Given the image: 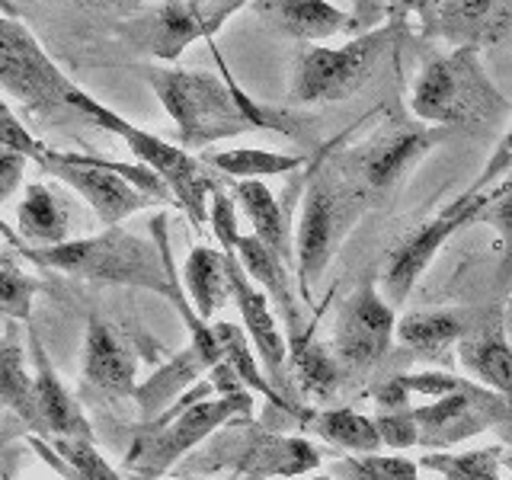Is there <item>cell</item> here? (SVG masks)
I'll use <instances>...</instances> for the list:
<instances>
[{"mask_svg":"<svg viewBox=\"0 0 512 480\" xmlns=\"http://www.w3.org/2000/svg\"><path fill=\"white\" fill-rule=\"evenodd\" d=\"M253 420V394L234 391L218 394L212 378L186 391L173 407H167L157 420L144 423L135 432V442L125 455L128 474L138 477H160L167 474L192 448L215 436L221 426L231 420Z\"/></svg>","mask_w":512,"mask_h":480,"instance_id":"cell-4","label":"cell"},{"mask_svg":"<svg viewBox=\"0 0 512 480\" xmlns=\"http://www.w3.org/2000/svg\"><path fill=\"white\" fill-rule=\"evenodd\" d=\"M474 224H490L500 234V266H496V285H512V170L496 180L490 189H484V202Z\"/></svg>","mask_w":512,"mask_h":480,"instance_id":"cell-32","label":"cell"},{"mask_svg":"<svg viewBox=\"0 0 512 480\" xmlns=\"http://www.w3.org/2000/svg\"><path fill=\"white\" fill-rule=\"evenodd\" d=\"M400 381L407 384L410 394H423V397H445L458 391L468 378H455L452 372H413V375H400Z\"/></svg>","mask_w":512,"mask_h":480,"instance_id":"cell-40","label":"cell"},{"mask_svg":"<svg viewBox=\"0 0 512 480\" xmlns=\"http://www.w3.org/2000/svg\"><path fill=\"white\" fill-rule=\"evenodd\" d=\"M119 32L138 52L167 64L180 58L192 42L205 39V29L199 26L196 13L189 10L186 0H160L157 7L141 10L132 20H125Z\"/></svg>","mask_w":512,"mask_h":480,"instance_id":"cell-18","label":"cell"},{"mask_svg":"<svg viewBox=\"0 0 512 480\" xmlns=\"http://www.w3.org/2000/svg\"><path fill=\"white\" fill-rule=\"evenodd\" d=\"M36 292L39 282L10 253H0V314L10 317L13 324H29Z\"/></svg>","mask_w":512,"mask_h":480,"instance_id":"cell-35","label":"cell"},{"mask_svg":"<svg viewBox=\"0 0 512 480\" xmlns=\"http://www.w3.org/2000/svg\"><path fill=\"white\" fill-rule=\"evenodd\" d=\"M80 378L84 388L96 391L103 397H135L138 391V359L132 346L122 340V333L93 314L87 320V336H84V356H80Z\"/></svg>","mask_w":512,"mask_h":480,"instance_id":"cell-15","label":"cell"},{"mask_svg":"<svg viewBox=\"0 0 512 480\" xmlns=\"http://www.w3.org/2000/svg\"><path fill=\"white\" fill-rule=\"evenodd\" d=\"M503 445H487V448H471L461 455H445L432 452L423 455L420 468L439 474L442 480H503Z\"/></svg>","mask_w":512,"mask_h":480,"instance_id":"cell-33","label":"cell"},{"mask_svg":"<svg viewBox=\"0 0 512 480\" xmlns=\"http://www.w3.org/2000/svg\"><path fill=\"white\" fill-rule=\"evenodd\" d=\"M288 359H292V375L298 378L301 391L308 397L330 400L336 391H340V384L346 381L336 352L324 343H317L311 330L292 343V356Z\"/></svg>","mask_w":512,"mask_h":480,"instance_id":"cell-30","label":"cell"},{"mask_svg":"<svg viewBox=\"0 0 512 480\" xmlns=\"http://www.w3.org/2000/svg\"><path fill=\"white\" fill-rule=\"evenodd\" d=\"M503 311V304L487 308H439V311H410L397 320V343L416 359H445V352L458 346Z\"/></svg>","mask_w":512,"mask_h":480,"instance_id":"cell-16","label":"cell"},{"mask_svg":"<svg viewBox=\"0 0 512 480\" xmlns=\"http://www.w3.org/2000/svg\"><path fill=\"white\" fill-rule=\"evenodd\" d=\"M26 164H29V157L0 148V205L13 199V192L20 189L23 176H26Z\"/></svg>","mask_w":512,"mask_h":480,"instance_id":"cell-42","label":"cell"},{"mask_svg":"<svg viewBox=\"0 0 512 480\" xmlns=\"http://www.w3.org/2000/svg\"><path fill=\"white\" fill-rule=\"evenodd\" d=\"M186 4L196 13L199 26L205 29V42H212L215 32L228 23L240 7H247L250 0H186Z\"/></svg>","mask_w":512,"mask_h":480,"instance_id":"cell-38","label":"cell"},{"mask_svg":"<svg viewBox=\"0 0 512 480\" xmlns=\"http://www.w3.org/2000/svg\"><path fill=\"white\" fill-rule=\"evenodd\" d=\"M388 4H391L394 20H410V16H416L420 26L429 29L432 20H436L439 7H442V0H388Z\"/></svg>","mask_w":512,"mask_h":480,"instance_id":"cell-43","label":"cell"},{"mask_svg":"<svg viewBox=\"0 0 512 480\" xmlns=\"http://www.w3.org/2000/svg\"><path fill=\"white\" fill-rule=\"evenodd\" d=\"M480 202H484V192H461L452 202H448L442 212H436L429 221H423L413 234H407L400 244L391 250L388 263L381 269V295L388 298L394 308L410 298L416 282L423 279V272L432 266L436 253L458 234L461 228H471Z\"/></svg>","mask_w":512,"mask_h":480,"instance_id":"cell-13","label":"cell"},{"mask_svg":"<svg viewBox=\"0 0 512 480\" xmlns=\"http://www.w3.org/2000/svg\"><path fill=\"white\" fill-rule=\"evenodd\" d=\"M0 148L23 154V157L32 160V164H36V160L42 157V151H45V144L32 138V132L20 122V116L10 109L7 100H0Z\"/></svg>","mask_w":512,"mask_h":480,"instance_id":"cell-37","label":"cell"},{"mask_svg":"<svg viewBox=\"0 0 512 480\" xmlns=\"http://www.w3.org/2000/svg\"><path fill=\"white\" fill-rule=\"evenodd\" d=\"M263 20L298 42H324L352 29L349 10H340L330 0H253Z\"/></svg>","mask_w":512,"mask_h":480,"instance_id":"cell-25","label":"cell"},{"mask_svg":"<svg viewBox=\"0 0 512 480\" xmlns=\"http://www.w3.org/2000/svg\"><path fill=\"white\" fill-rule=\"evenodd\" d=\"M29 352H32V375H36V407L42 420V439H87L93 442V426L74 400V394L64 388L55 365L48 362V352L36 330H29Z\"/></svg>","mask_w":512,"mask_h":480,"instance_id":"cell-21","label":"cell"},{"mask_svg":"<svg viewBox=\"0 0 512 480\" xmlns=\"http://www.w3.org/2000/svg\"><path fill=\"white\" fill-rule=\"evenodd\" d=\"M183 288L192 308L202 320H212L231 301V279H228V256L221 247H192L183 263Z\"/></svg>","mask_w":512,"mask_h":480,"instance_id":"cell-28","label":"cell"},{"mask_svg":"<svg viewBox=\"0 0 512 480\" xmlns=\"http://www.w3.org/2000/svg\"><path fill=\"white\" fill-rule=\"evenodd\" d=\"M503 324H506V333H509V340H512V301L503 304Z\"/></svg>","mask_w":512,"mask_h":480,"instance_id":"cell-48","label":"cell"},{"mask_svg":"<svg viewBox=\"0 0 512 480\" xmlns=\"http://www.w3.org/2000/svg\"><path fill=\"white\" fill-rule=\"evenodd\" d=\"M224 359L208 352L196 343H186L183 352H176L170 362H164L151 378H144L135 391V404L144 413V423L157 420L167 407H173L176 397H183L186 391H192L199 384V378L205 372H212L215 365H221Z\"/></svg>","mask_w":512,"mask_h":480,"instance_id":"cell-23","label":"cell"},{"mask_svg":"<svg viewBox=\"0 0 512 480\" xmlns=\"http://www.w3.org/2000/svg\"><path fill=\"white\" fill-rule=\"evenodd\" d=\"M413 119L445 128H487L512 116V103L493 84L480 61V48H452L426 55L410 90Z\"/></svg>","mask_w":512,"mask_h":480,"instance_id":"cell-3","label":"cell"},{"mask_svg":"<svg viewBox=\"0 0 512 480\" xmlns=\"http://www.w3.org/2000/svg\"><path fill=\"white\" fill-rule=\"evenodd\" d=\"M448 138H452V128L445 125L388 116L372 135L352 144L343 154V160H336V167L375 205L394 196L397 186L410 176V170L420 167L426 154L436 151Z\"/></svg>","mask_w":512,"mask_h":480,"instance_id":"cell-10","label":"cell"},{"mask_svg":"<svg viewBox=\"0 0 512 480\" xmlns=\"http://www.w3.org/2000/svg\"><path fill=\"white\" fill-rule=\"evenodd\" d=\"M407 20H391L352 36L343 45H308L295 58L292 84H288V103L292 106H317V103H343L356 96L368 80L375 77L381 61L388 58L397 42L404 39Z\"/></svg>","mask_w":512,"mask_h":480,"instance_id":"cell-7","label":"cell"},{"mask_svg":"<svg viewBox=\"0 0 512 480\" xmlns=\"http://www.w3.org/2000/svg\"><path fill=\"white\" fill-rule=\"evenodd\" d=\"M0 240H4V237H0Z\"/></svg>","mask_w":512,"mask_h":480,"instance_id":"cell-52","label":"cell"},{"mask_svg":"<svg viewBox=\"0 0 512 480\" xmlns=\"http://www.w3.org/2000/svg\"><path fill=\"white\" fill-rule=\"evenodd\" d=\"M234 455H224V461L237 468L240 474L250 477H304L308 471H314L320 464V452L298 436H279V432H266L250 426V432H244L234 439Z\"/></svg>","mask_w":512,"mask_h":480,"instance_id":"cell-17","label":"cell"},{"mask_svg":"<svg viewBox=\"0 0 512 480\" xmlns=\"http://www.w3.org/2000/svg\"><path fill=\"white\" fill-rule=\"evenodd\" d=\"M141 77L176 125L180 148L189 154L212 148L218 141L253 132L247 112L240 109L231 80L221 71L173 68V64H144Z\"/></svg>","mask_w":512,"mask_h":480,"instance_id":"cell-5","label":"cell"},{"mask_svg":"<svg viewBox=\"0 0 512 480\" xmlns=\"http://www.w3.org/2000/svg\"><path fill=\"white\" fill-rule=\"evenodd\" d=\"M295 480V477H292ZM301 480H333V477H324V474H320V477H301Z\"/></svg>","mask_w":512,"mask_h":480,"instance_id":"cell-50","label":"cell"},{"mask_svg":"<svg viewBox=\"0 0 512 480\" xmlns=\"http://www.w3.org/2000/svg\"><path fill=\"white\" fill-rule=\"evenodd\" d=\"M45 442L52 445L58 458L68 461L84 480H128L100 455L96 442H87V439H45Z\"/></svg>","mask_w":512,"mask_h":480,"instance_id":"cell-36","label":"cell"},{"mask_svg":"<svg viewBox=\"0 0 512 480\" xmlns=\"http://www.w3.org/2000/svg\"><path fill=\"white\" fill-rule=\"evenodd\" d=\"M308 183V180H304ZM304 183L298 180L292 189H285V199H276L263 180H231V196L237 208L250 221V234H256L263 244L279 253L282 260L295 269V231H292V196L304 192Z\"/></svg>","mask_w":512,"mask_h":480,"instance_id":"cell-19","label":"cell"},{"mask_svg":"<svg viewBox=\"0 0 512 480\" xmlns=\"http://www.w3.org/2000/svg\"><path fill=\"white\" fill-rule=\"evenodd\" d=\"M397 340L394 304L378 292L375 272L356 282L343 298L333 320V352L343 365V375L362 381L391 356Z\"/></svg>","mask_w":512,"mask_h":480,"instance_id":"cell-11","label":"cell"},{"mask_svg":"<svg viewBox=\"0 0 512 480\" xmlns=\"http://www.w3.org/2000/svg\"><path fill=\"white\" fill-rule=\"evenodd\" d=\"M333 480H423L407 455H352L333 461Z\"/></svg>","mask_w":512,"mask_h":480,"instance_id":"cell-34","label":"cell"},{"mask_svg":"<svg viewBox=\"0 0 512 480\" xmlns=\"http://www.w3.org/2000/svg\"><path fill=\"white\" fill-rule=\"evenodd\" d=\"M237 260L247 269V276L269 295L272 308L279 311V317L288 327V340H301V295L295 282V269L288 266L279 253H272L256 234H240L237 237Z\"/></svg>","mask_w":512,"mask_h":480,"instance_id":"cell-22","label":"cell"},{"mask_svg":"<svg viewBox=\"0 0 512 480\" xmlns=\"http://www.w3.org/2000/svg\"><path fill=\"white\" fill-rule=\"evenodd\" d=\"M503 471H509V474H512V452H506V455H503Z\"/></svg>","mask_w":512,"mask_h":480,"instance_id":"cell-49","label":"cell"},{"mask_svg":"<svg viewBox=\"0 0 512 480\" xmlns=\"http://www.w3.org/2000/svg\"><path fill=\"white\" fill-rule=\"evenodd\" d=\"M151 231L154 240L138 237L119 224V228H103L90 237L64 240L58 247H29L26 260L74 279L141 288V292H154L170 301L183 288V279L170 256L167 218L157 215L151 221Z\"/></svg>","mask_w":512,"mask_h":480,"instance_id":"cell-1","label":"cell"},{"mask_svg":"<svg viewBox=\"0 0 512 480\" xmlns=\"http://www.w3.org/2000/svg\"><path fill=\"white\" fill-rule=\"evenodd\" d=\"M224 256H228L231 301L237 304V311H240V327L247 330L256 356H260L266 375L272 381V388L282 394L288 388L285 359L292 356V352H288L285 333L279 330L276 308H272V301H269V295L263 292V288L247 276V269L240 266L237 250H224Z\"/></svg>","mask_w":512,"mask_h":480,"instance_id":"cell-14","label":"cell"},{"mask_svg":"<svg viewBox=\"0 0 512 480\" xmlns=\"http://www.w3.org/2000/svg\"><path fill=\"white\" fill-rule=\"evenodd\" d=\"M74 80L45 55L39 39L0 10V90L29 116L48 125L84 122V116L71 106Z\"/></svg>","mask_w":512,"mask_h":480,"instance_id":"cell-9","label":"cell"},{"mask_svg":"<svg viewBox=\"0 0 512 480\" xmlns=\"http://www.w3.org/2000/svg\"><path fill=\"white\" fill-rule=\"evenodd\" d=\"M29 445H32V452H36L45 464H48V468H52L61 480H84V477H80L74 468H71V464L68 461H64V458H58V452H55V448L52 445H48L42 436H29Z\"/></svg>","mask_w":512,"mask_h":480,"instance_id":"cell-45","label":"cell"},{"mask_svg":"<svg viewBox=\"0 0 512 480\" xmlns=\"http://www.w3.org/2000/svg\"><path fill=\"white\" fill-rule=\"evenodd\" d=\"M349 16V36H362V32H372L391 20V4L388 0H349Z\"/></svg>","mask_w":512,"mask_h":480,"instance_id":"cell-41","label":"cell"},{"mask_svg":"<svg viewBox=\"0 0 512 480\" xmlns=\"http://www.w3.org/2000/svg\"><path fill=\"white\" fill-rule=\"evenodd\" d=\"M71 212L48 183H29L26 196L16 208V231L29 247H58L68 240Z\"/></svg>","mask_w":512,"mask_h":480,"instance_id":"cell-27","label":"cell"},{"mask_svg":"<svg viewBox=\"0 0 512 480\" xmlns=\"http://www.w3.org/2000/svg\"><path fill=\"white\" fill-rule=\"evenodd\" d=\"M128 480H160V477H138V474H132V477H128Z\"/></svg>","mask_w":512,"mask_h":480,"instance_id":"cell-51","label":"cell"},{"mask_svg":"<svg viewBox=\"0 0 512 480\" xmlns=\"http://www.w3.org/2000/svg\"><path fill=\"white\" fill-rule=\"evenodd\" d=\"M224 180H266V176H285L298 173L308 157L304 154H282V151H266V148H231V151H215L202 157Z\"/></svg>","mask_w":512,"mask_h":480,"instance_id":"cell-31","label":"cell"},{"mask_svg":"<svg viewBox=\"0 0 512 480\" xmlns=\"http://www.w3.org/2000/svg\"><path fill=\"white\" fill-rule=\"evenodd\" d=\"M64 4L84 7V10H122V13H138L151 0H64Z\"/></svg>","mask_w":512,"mask_h":480,"instance_id":"cell-46","label":"cell"},{"mask_svg":"<svg viewBox=\"0 0 512 480\" xmlns=\"http://www.w3.org/2000/svg\"><path fill=\"white\" fill-rule=\"evenodd\" d=\"M327 154V148H320L311 160L295 224V282L301 301L314 298L317 279L324 276L343 240L372 208V199L340 167L327 164Z\"/></svg>","mask_w":512,"mask_h":480,"instance_id":"cell-2","label":"cell"},{"mask_svg":"<svg viewBox=\"0 0 512 480\" xmlns=\"http://www.w3.org/2000/svg\"><path fill=\"white\" fill-rule=\"evenodd\" d=\"M416 432V448L448 452L487 429H512V407L506 397L477 381H464L458 391L436 397L432 404L407 407Z\"/></svg>","mask_w":512,"mask_h":480,"instance_id":"cell-12","label":"cell"},{"mask_svg":"<svg viewBox=\"0 0 512 480\" xmlns=\"http://www.w3.org/2000/svg\"><path fill=\"white\" fill-rule=\"evenodd\" d=\"M327 445L340 448V452L352 455H378L384 442L375 426V416L356 413L349 407H327V410H311L308 423Z\"/></svg>","mask_w":512,"mask_h":480,"instance_id":"cell-29","label":"cell"},{"mask_svg":"<svg viewBox=\"0 0 512 480\" xmlns=\"http://www.w3.org/2000/svg\"><path fill=\"white\" fill-rule=\"evenodd\" d=\"M0 407H7L26 426L29 436H42V420L36 407V375L26 368L20 327H10L0 336Z\"/></svg>","mask_w":512,"mask_h":480,"instance_id":"cell-26","label":"cell"},{"mask_svg":"<svg viewBox=\"0 0 512 480\" xmlns=\"http://www.w3.org/2000/svg\"><path fill=\"white\" fill-rule=\"evenodd\" d=\"M429 36L455 48H487L512 36V0H442Z\"/></svg>","mask_w":512,"mask_h":480,"instance_id":"cell-20","label":"cell"},{"mask_svg":"<svg viewBox=\"0 0 512 480\" xmlns=\"http://www.w3.org/2000/svg\"><path fill=\"white\" fill-rule=\"evenodd\" d=\"M71 106L84 116V122L100 125L103 132L122 138L128 144V151L138 157V164L154 170L160 180L167 183V189L173 192V202L183 208V215L192 221V228H205L208 202H212V192L221 186V180L205 160L189 154L186 148H176V144L148 132V128L128 122L116 109H109L106 103H100L96 96H90L80 87H74L71 93Z\"/></svg>","mask_w":512,"mask_h":480,"instance_id":"cell-6","label":"cell"},{"mask_svg":"<svg viewBox=\"0 0 512 480\" xmlns=\"http://www.w3.org/2000/svg\"><path fill=\"white\" fill-rule=\"evenodd\" d=\"M36 164L74 189L84 199L103 228H119L125 218L160 202H173V192L154 170L144 164L128 167L119 160H106L96 154H74V151H52L45 148Z\"/></svg>","mask_w":512,"mask_h":480,"instance_id":"cell-8","label":"cell"},{"mask_svg":"<svg viewBox=\"0 0 512 480\" xmlns=\"http://www.w3.org/2000/svg\"><path fill=\"white\" fill-rule=\"evenodd\" d=\"M0 237H4V244H7L10 250H16L20 256H26V253H29V244L20 237V231L10 228V224L4 221V215H0Z\"/></svg>","mask_w":512,"mask_h":480,"instance_id":"cell-47","label":"cell"},{"mask_svg":"<svg viewBox=\"0 0 512 480\" xmlns=\"http://www.w3.org/2000/svg\"><path fill=\"white\" fill-rule=\"evenodd\" d=\"M458 362L477 384L506 397L512 407V340L503 324V311L458 343Z\"/></svg>","mask_w":512,"mask_h":480,"instance_id":"cell-24","label":"cell"},{"mask_svg":"<svg viewBox=\"0 0 512 480\" xmlns=\"http://www.w3.org/2000/svg\"><path fill=\"white\" fill-rule=\"evenodd\" d=\"M512 170V122H509V128H506V135L496 141V148H493V154H490V160L484 164V170H480V176L471 183V192H484V189H490L496 180H503V176Z\"/></svg>","mask_w":512,"mask_h":480,"instance_id":"cell-39","label":"cell"},{"mask_svg":"<svg viewBox=\"0 0 512 480\" xmlns=\"http://www.w3.org/2000/svg\"><path fill=\"white\" fill-rule=\"evenodd\" d=\"M372 397L381 410H400V407H410L413 394L407 391V384L400 381V375H394V378H384L381 384H375Z\"/></svg>","mask_w":512,"mask_h":480,"instance_id":"cell-44","label":"cell"}]
</instances>
